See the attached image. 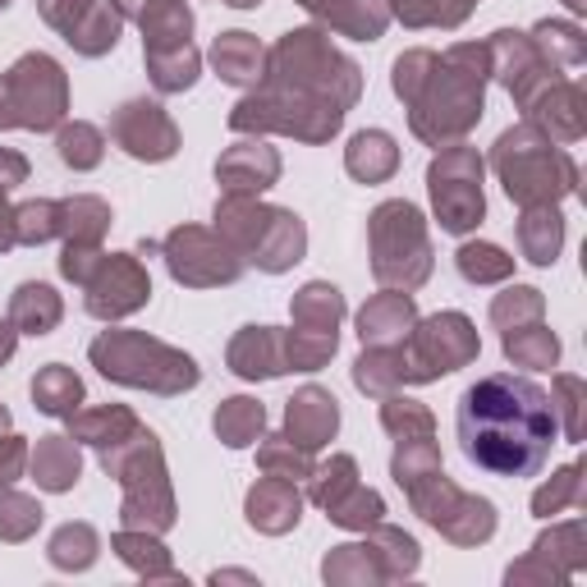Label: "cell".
Returning <instances> with one entry per match:
<instances>
[{
	"label": "cell",
	"instance_id": "6da1fadb",
	"mask_svg": "<svg viewBox=\"0 0 587 587\" xmlns=\"http://www.w3.org/2000/svg\"><path fill=\"white\" fill-rule=\"evenodd\" d=\"M459 446L491 478H537L555 446V399L514 373L482 377L459 399Z\"/></svg>",
	"mask_w": 587,
	"mask_h": 587
},
{
	"label": "cell",
	"instance_id": "7a4b0ae2",
	"mask_svg": "<svg viewBox=\"0 0 587 587\" xmlns=\"http://www.w3.org/2000/svg\"><path fill=\"white\" fill-rule=\"evenodd\" d=\"M33 395L42 399V409H46V413H70V409H74V399L83 395V386H78L70 373H60V367H55V373H46L42 381H33Z\"/></svg>",
	"mask_w": 587,
	"mask_h": 587
},
{
	"label": "cell",
	"instance_id": "3957f363",
	"mask_svg": "<svg viewBox=\"0 0 587 587\" xmlns=\"http://www.w3.org/2000/svg\"><path fill=\"white\" fill-rule=\"evenodd\" d=\"M216 427L226 431V441H230V446H249V431L262 427V409L249 405V399H230V409H226V413H216Z\"/></svg>",
	"mask_w": 587,
	"mask_h": 587
}]
</instances>
